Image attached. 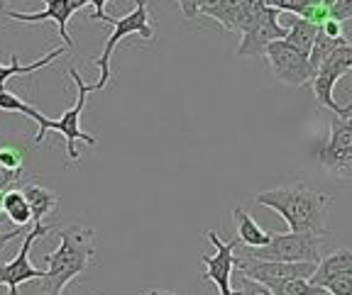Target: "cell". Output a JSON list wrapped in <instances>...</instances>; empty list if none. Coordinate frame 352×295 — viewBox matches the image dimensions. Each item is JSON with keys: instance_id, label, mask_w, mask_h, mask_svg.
<instances>
[{"instance_id": "cell-1", "label": "cell", "mask_w": 352, "mask_h": 295, "mask_svg": "<svg viewBox=\"0 0 352 295\" xmlns=\"http://www.w3.org/2000/svg\"><path fill=\"white\" fill-rule=\"evenodd\" d=\"M254 202L279 213V217L289 224V232L328 235L330 198L325 193L314 191L303 183H289V186L257 193Z\"/></svg>"}, {"instance_id": "cell-2", "label": "cell", "mask_w": 352, "mask_h": 295, "mask_svg": "<svg viewBox=\"0 0 352 295\" xmlns=\"http://www.w3.org/2000/svg\"><path fill=\"white\" fill-rule=\"evenodd\" d=\"M59 249L47 254V276L42 279L44 295H61V290L81 276L96 259V230L81 224H66L59 230Z\"/></svg>"}, {"instance_id": "cell-3", "label": "cell", "mask_w": 352, "mask_h": 295, "mask_svg": "<svg viewBox=\"0 0 352 295\" xmlns=\"http://www.w3.org/2000/svg\"><path fill=\"white\" fill-rule=\"evenodd\" d=\"M316 161L330 178L352 180V115L330 117L328 137L316 152Z\"/></svg>"}, {"instance_id": "cell-4", "label": "cell", "mask_w": 352, "mask_h": 295, "mask_svg": "<svg viewBox=\"0 0 352 295\" xmlns=\"http://www.w3.org/2000/svg\"><path fill=\"white\" fill-rule=\"evenodd\" d=\"M320 249H323V235L316 232H286V235H272V241L259 249H248L245 257L264 259V261H311L320 263Z\"/></svg>"}, {"instance_id": "cell-5", "label": "cell", "mask_w": 352, "mask_h": 295, "mask_svg": "<svg viewBox=\"0 0 352 295\" xmlns=\"http://www.w3.org/2000/svg\"><path fill=\"white\" fill-rule=\"evenodd\" d=\"M110 25H113V34L105 42L100 56H96V66L100 69L98 83H94V91H103L110 83V56L116 51V47L130 34H140L142 39H154V30L149 25V10H147V0H138L135 10L127 12L125 17H110Z\"/></svg>"}, {"instance_id": "cell-6", "label": "cell", "mask_w": 352, "mask_h": 295, "mask_svg": "<svg viewBox=\"0 0 352 295\" xmlns=\"http://www.w3.org/2000/svg\"><path fill=\"white\" fill-rule=\"evenodd\" d=\"M267 64H270L272 73L279 83L289 88H303L306 83L314 81V66L308 54H303L301 49H296L289 39H276L267 47L264 51Z\"/></svg>"}, {"instance_id": "cell-7", "label": "cell", "mask_w": 352, "mask_h": 295, "mask_svg": "<svg viewBox=\"0 0 352 295\" xmlns=\"http://www.w3.org/2000/svg\"><path fill=\"white\" fill-rule=\"evenodd\" d=\"M69 76L74 78V83H76V88H78L76 103H74L72 108L66 110V113L59 117V120H50V125H47V130L59 132L61 137H64V142H66V152H69V161H72V164H74V161H78V149H76V142H86L88 147H96V144H98V139H96L94 134H86V132L81 130V115H83V108H86L88 93H94V86H88V83L83 81V76L76 71V69H69Z\"/></svg>"}, {"instance_id": "cell-8", "label": "cell", "mask_w": 352, "mask_h": 295, "mask_svg": "<svg viewBox=\"0 0 352 295\" xmlns=\"http://www.w3.org/2000/svg\"><path fill=\"white\" fill-rule=\"evenodd\" d=\"M318 263L311 261H264V259H252V257H240V276H248L252 281H259L270 290H274L279 283L284 281H294V279H308L316 274Z\"/></svg>"}, {"instance_id": "cell-9", "label": "cell", "mask_w": 352, "mask_h": 295, "mask_svg": "<svg viewBox=\"0 0 352 295\" xmlns=\"http://www.w3.org/2000/svg\"><path fill=\"white\" fill-rule=\"evenodd\" d=\"M52 230H56V227L37 222L32 230L28 232L17 257L8 263H0V285H8V290H10L8 295H20V285L25 283V281H42L44 276H47V271H39V268H34L32 263H30V249H32V244L39 237L50 235Z\"/></svg>"}, {"instance_id": "cell-10", "label": "cell", "mask_w": 352, "mask_h": 295, "mask_svg": "<svg viewBox=\"0 0 352 295\" xmlns=\"http://www.w3.org/2000/svg\"><path fill=\"white\" fill-rule=\"evenodd\" d=\"M279 17H281V12L276 10V8H270V5L264 8L257 20H254L252 27H250L248 32H242L237 56H252V59H257V56H264V51H267V47H270L272 42L286 39L289 30L281 25Z\"/></svg>"}, {"instance_id": "cell-11", "label": "cell", "mask_w": 352, "mask_h": 295, "mask_svg": "<svg viewBox=\"0 0 352 295\" xmlns=\"http://www.w3.org/2000/svg\"><path fill=\"white\" fill-rule=\"evenodd\" d=\"M206 237H208L210 244L215 246V254L213 257H208V254L201 257V261H204V266H206L204 281H213L220 288V295H226L232 290L230 288L232 271L240 266V257H235V249H237V244H240V239L223 241L218 237V232H213V230L206 232Z\"/></svg>"}, {"instance_id": "cell-12", "label": "cell", "mask_w": 352, "mask_h": 295, "mask_svg": "<svg viewBox=\"0 0 352 295\" xmlns=\"http://www.w3.org/2000/svg\"><path fill=\"white\" fill-rule=\"evenodd\" d=\"M47 8L42 12H15V10H6V15L15 22H54L56 27H59V34L64 39V44L72 49L74 47V39L69 34V20H72L74 12H78L83 5H86V0H44Z\"/></svg>"}, {"instance_id": "cell-13", "label": "cell", "mask_w": 352, "mask_h": 295, "mask_svg": "<svg viewBox=\"0 0 352 295\" xmlns=\"http://www.w3.org/2000/svg\"><path fill=\"white\" fill-rule=\"evenodd\" d=\"M340 276H352V249H345V246L320 259L316 274L311 276V283L325 288L330 281L340 279Z\"/></svg>"}, {"instance_id": "cell-14", "label": "cell", "mask_w": 352, "mask_h": 295, "mask_svg": "<svg viewBox=\"0 0 352 295\" xmlns=\"http://www.w3.org/2000/svg\"><path fill=\"white\" fill-rule=\"evenodd\" d=\"M232 220H235V230L240 244H245L248 249H259V246H267L272 241L274 232H264L257 222L252 220V215L248 210L235 208L232 210Z\"/></svg>"}, {"instance_id": "cell-15", "label": "cell", "mask_w": 352, "mask_h": 295, "mask_svg": "<svg viewBox=\"0 0 352 295\" xmlns=\"http://www.w3.org/2000/svg\"><path fill=\"white\" fill-rule=\"evenodd\" d=\"M0 110H3V113H20V115L34 120L39 125L37 134H34V144L44 142L47 132H50V130H47V125H50V117H44L37 108H32V105L25 103L22 98H17V95L10 93V91H0Z\"/></svg>"}, {"instance_id": "cell-16", "label": "cell", "mask_w": 352, "mask_h": 295, "mask_svg": "<svg viewBox=\"0 0 352 295\" xmlns=\"http://www.w3.org/2000/svg\"><path fill=\"white\" fill-rule=\"evenodd\" d=\"M25 191V198H28L30 208H32V217H34V224L42 222L47 215H52L59 205V196L50 188L39 186V183H28V186L22 188Z\"/></svg>"}, {"instance_id": "cell-17", "label": "cell", "mask_w": 352, "mask_h": 295, "mask_svg": "<svg viewBox=\"0 0 352 295\" xmlns=\"http://www.w3.org/2000/svg\"><path fill=\"white\" fill-rule=\"evenodd\" d=\"M66 49H69V47H59V49H52L47 56H42V59L32 61V64H28V66H22L20 61H17V56L12 54L10 56V64H8V66L0 64V91H6V83L10 81L12 76H30V73L39 71V69H44V66H50L52 61H56L61 54H64Z\"/></svg>"}, {"instance_id": "cell-18", "label": "cell", "mask_w": 352, "mask_h": 295, "mask_svg": "<svg viewBox=\"0 0 352 295\" xmlns=\"http://www.w3.org/2000/svg\"><path fill=\"white\" fill-rule=\"evenodd\" d=\"M6 215L15 227H28L32 222V208L25 198V191H6Z\"/></svg>"}, {"instance_id": "cell-19", "label": "cell", "mask_w": 352, "mask_h": 295, "mask_svg": "<svg viewBox=\"0 0 352 295\" xmlns=\"http://www.w3.org/2000/svg\"><path fill=\"white\" fill-rule=\"evenodd\" d=\"M245 0H220L213 8H206L201 10L204 15L213 17L218 25L228 30V32H237V15H240V8Z\"/></svg>"}, {"instance_id": "cell-20", "label": "cell", "mask_w": 352, "mask_h": 295, "mask_svg": "<svg viewBox=\"0 0 352 295\" xmlns=\"http://www.w3.org/2000/svg\"><path fill=\"white\" fill-rule=\"evenodd\" d=\"M342 44H347V37H328V34H323V32L318 34L314 49H311V54H308L311 66H314V73H318V69L325 64V59H328L338 47H342Z\"/></svg>"}, {"instance_id": "cell-21", "label": "cell", "mask_w": 352, "mask_h": 295, "mask_svg": "<svg viewBox=\"0 0 352 295\" xmlns=\"http://www.w3.org/2000/svg\"><path fill=\"white\" fill-rule=\"evenodd\" d=\"M318 71H325L336 78H340V76H345L347 71H352V44L347 42V44H342V47H338V49L325 59V64L320 66Z\"/></svg>"}, {"instance_id": "cell-22", "label": "cell", "mask_w": 352, "mask_h": 295, "mask_svg": "<svg viewBox=\"0 0 352 295\" xmlns=\"http://www.w3.org/2000/svg\"><path fill=\"white\" fill-rule=\"evenodd\" d=\"M272 293L274 295H323L325 288L311 283L308 279H294V281H284V283H279Z\"/></svg>"}, {"instance_id": "cell-23", "label": "cell", "mask_w": 352, "mask_h": 295, "mask_svg": "<svg viewBox=\"0 0 352 295\" xmlns=\"http://www.w3.org/2000/svg\"><path fill=\"white\" fill-rule=\"evenodd\" d=\"M0 164L6 169L22 174L25 171V152L20 147H15V144H3L0 147Z\"/></svg>"}, {"instance_id": "cell-24", "label": "cell", "mask_w": 352, "mask_h": 295, "mask_svg": "<svg viewBox=\"0 0 352 295\" xmlns=\"http://www.w3.org/2000/svg\"><path fill=\"white\" fill-rule=\"evenodd\" d=\"M240 288H242V295H274L264 283L248 279V276H242L240 279Z\"/></svg>"}, {"instance_id": "cell-25", "label": "cell", "mask_w": 352, "mask_h": 295, "mask_svg": "<svg viewBox=\"0 0 352 295\" xmlns=\"http://www.w3.org/2000/svg\"><path fill=\"white\" fill-rule=\"evenodd\" d=\"M325 290L330 295H352V276H340V279L330 281Z\"/></svg>"}, {"instance_id": "cell-26", "label": "cell", "mask_w": 352, "mask_h": 295, "mask_svg": "<svg viewBox=\"0 0 352 295\" xmlns=\"http://www.w3.org/2000/svg\"><path fill=\"white\" fill-rule=\"evenodd\" d=\"M330 12H333V17L340 22L352 20V0H336V3L330 5Z\"/></svg>"}, {"instance_id": "cell-27", "label": "cell", "mask_w": 352, "mask_h": 295, "mask_svg": "<svg viewBox=\"0 0 352 295\" xmlns=\"http://www.w3.org/2000/svg\"><path fill=\"white\" fill-rule=\"evenodd\" d=\"M342 25H345V22L336 20V17H330V20H325L323 25H320V32L328 34V37H345V30H342Z\"/></svg>"}, {"instance_id": "cell-28", "label": "cell", "mask_w": 352, "mask_h": 295, "mask_svg": "<svg viewBox=\"0 0 352 295\" xmlns=\"http://www.w3.org/2000/svg\"><path fill=\"white\" fill-rule=\"evenodd\" d=\"M22 178V174H17V171H10L6 169V166L0 164V191H8V188L12 186V183H17V180Z\"/></svg>"}, {"instance_id": "cell-29", "label": "cell", "mask_w": 352, "mask_h": 295, "mask_svg": "<svg viewBox=\"0 0 352 295\" xmlns=\"http://www.w3.org/2000/svg\"><path fill=\"white\" fill-rule=\"evenodd\" d=\"M110 0H86V5H94V17L91 20H100V22H110V15L105 12V5Z\"/></svg>"}, {"instance_id": "cell-30", "label": "cell", "mask_w": 352, "mask_h": 295, "mask_svg": "<svg viewBox=\"0 0 352 295\" xmlns=\"http://www.w3.org/2000/svg\"><path fill=\"white\" fill-rule=\"evenodd\" d=\"M176 3H179V8H182L186 20H196V15L201 12L198 10V0H176Z\"/></svg>"}, {"instance_id": "cell-31", "label": "cell", "mask_w": 352, "mask_h": 295, "mask_svg": "<svg viewBox=\"0 0 352 295\" xmlns=\"http://www.w3.org/2000/svg\"><path fill=\"white\" fill-rule=\"evenodd\" d=\"M8 215H0V224H3V220H6ZM20 230L22 227H17V230H12V232H0V254H3V249H6V244L8 241H12V239H17L20 237Z\"/></svg>"}, {"instance_id": "cell-32", "label": "cell", "mask_w": 352, "mask_h": 295, "mask_svg": "<svg viewBox=\"0 0 352 295\" xmlns=\"http://www.w3.org/2000/svg\"><path fill=\"white\" fill-rule=\"evenodd\" d=\"M142 295H176V290H142Z\"/></svg>"}, {"instance_id": "cell-33", "label": "cell", "mask_w": 352, "mask_h": 295, "mask_svg": "<svg viewBox=\"0 0 352 295\" xmlns=\"http://www.w3.org/2000/svg\"><path fill=\"white\" fill-rule=\"evenodd\" d=\"M220 0H198V10H206V8H213Z\"/></svg>"}, {"instance_id": "cell-34", "label": "cell", "mask_w": 352, "mask_h": 295, "mask_svg": "<svg viewBox=\"0 0 352 295\" xmlns=\"http://www.w3.org/2000/svg\"><path fill=\"white\" fill-rule=\"evenodd\" d=\"M0 215H6V191H0Z\"/></svg>"}, {"instance_id": "cell-35", "label": "cell", "mask_w": 352, "mask_h": 295, "mask_svg": "<svg viewBox=\"0 0 352 295\" xmlns=\"http://www.w3.org/2000/svg\"><path fill=\"white\" fill-rule=\"evenodd\" d=\"M6 5H8V0H0V10H3V12H6V10H8V8H6Z\"/></svg>"}, {"instance_id": "cell-36", "label": "cell", "mask_w": 352, "mask_h": 295, "mask_svg": "<svg viewBox=\"0 0 352 295\" xmlns=\"http://www.w3.org/2000/svg\"><path fill=\"white\" fill-rule=\"evenodd\" d=\"M325 3H328V5H333V3H336V0H325Z\"/></svg>"}, {"instance_id": "cell-37", "label": "cell", "mask_w": 352, "mask_h": 295, "mask_svg": "<svg viewBox=\"0 0 352 295\" xmlns=\"http://www.w3.org/2000/svg\"><path fill=\"white\" fill-rule=\"evenodd\" d=\"M323 295H330V293H328V290H325V293H323Z\"/></svg>"}, {"instance_id": "cell-38", "label": "cell", "mask_w": 352, "mask_h": 295, "mask_svg": "<svg viewBox=\"0 0 352 295\" xmlns=\"http://www.w3.org/2000/svg\"><path fill=\"white\" fill-rule=\"evenodd\" d=\"M350 73H352V71H350Z\"/></svg>"}]
</instances>
